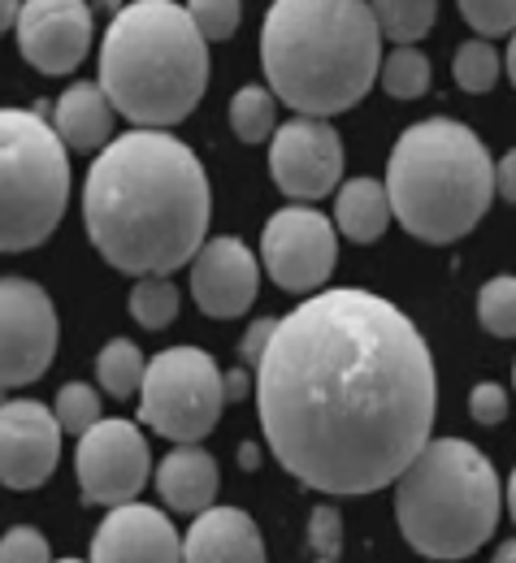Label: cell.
<instances>
[{
    "label": "cell",
    "instance_id": "43",
    "mask_svg": "<svg viewBox=\"0 0 516 563\" xmlns=\"http://www.w3.org/2000/svg\"><path fill=\"white\" fill-rule=\"evenodd\" d=\"M513 382H516V364H513Z\"/></svg>",
    "mask_w": 516,
    "mask_h": 563
},
{
    "label": "cell",
    "instance_id": "35",
    "mask_svg": "<svg viewBox=\"0 0 516 563\" xmlns=\"http://www.w3.org/2000/svg\"><path fill=\"white\" fill-rule=\"evenodd\" d=\"M495 178H499V196L516 205V152H508L499 165H495Z\"/></svg>",
    "mask_w": 516,
    "mask_h": 563
},
{
    "label": "cell",
    "instance_id": "39",
    "mask_svg": "<svg viewBox=\"0 0 516 563\" xmlns=\"http://www.w3.org/2000/svg\"><path fill=\"white\" fill-rule=\"evenodd\" d=\"M504 66H508V78H513V87H516V31H513V44H508V62H504Z\"/></svg>",
    "mask_w": 516,
    "mask_h": 563
},
{
    "label": "cell",
    "instance_id": "38",
    "mask_svg": "<svg viewBox=\"0 0 516 563\" xmlns=\"http://www.w3.org/2000/svg\"><path fill=\"white\" fill-rule=\"evenodd\" d=\"M495 560H499V563H516V538H513V542H504V547L495 551Z\"/></svg>",
    "mask_w": 516,
    "mask_h": 563
},
{
    "label": "cell",
    "instance_id": "27",
    "mask_svg": "<svg viewBox=\"0 0 516 563\" xmlns=\"http://www.w3.org/2000/svg\"><path fill=\"white\" fill-rule=\"evenodd\" d=\"M477 321L495 339H516V278H491L477 290Z\"/></svg>",
    "mask_w": 516,
    "mask_h": 563
},
{
    "label": "cell",
    "instance_id": "1",
    "mask_svg": "<svg viewBox=\"0 0 516 563\" xmlns=\"http://www.w3.org/2000/svg\"><path fill=\"white\" fill-rule=\"evenodd\" d=\"M256 408L274 460L321 494H373L421 455L439 408L417 325L369 290L292 308L256 364Z\"/></svg>",
    "mask_w": 516,
    "mask_h": 563
},
{
    "label": "cell",
    "instance_id": "5",
    "mask_svg": "<svg viewBox=\"0 0 516 563\" xmlns=\"http://www.w3.org/2000/svg\"><path fill=\"white\" fill-rule=\"evenodd\" d=\"M495 165L486 143L451 118L408 126L386 161L395 221L421 243L464 239L495 200Z\"/></svg>",
    "mask_w": 516,
    "mask_h": 563
},
{
    "label": "cell",
    "instance_id": "11",
    "mask_svg": "<svg viewBox=\"0 0 516 563\" xmlns=\"http://www.w3.org/2000/svg\"><path fill=\"white\" fill-rule=\"evenodd\" d=\"M74 473H78L83 503H96V507L131 503L147 486V473H152L144 433L131 421L91 424L78 438Z\"/></svg>",
    "mask_w": 516,
    "mask_h": 563
},
{
    "label": "cell",
    "instance_id": "22",
    "mask_svg": "<svg viewBox=\"0 0 516 563\" xmlns=\"http://www.w3.org/2000/svg\"><path fill=\"white\" fill-rule=\"evenodd\" d=\"M96 377H100V390H105V395H113V399H131V395L144 390L147 360L135 343L113 339V343H105V352L96 355Z\"/></svg>",
    "mask_w": 516,
    "mask_h": 563
},
{
    "label": "cell",
    "instance_id": "19",
    "mask_svg": "<svg viewBox=\"0 0 516 563\" xmlns=\"http://www.w3.org/2000/svg\"><path fill=\"white\" fill-rule=\"evenodd\" d=\"M53 126L62 131V140L70 143L74 152H96L109 147L113 135V100L100 82H74L70 91L57 100Z\"/></svg>",
    "mask_w": 516,
    "mask_h": 563
},
{
    "label": "cell",
    "instance_id": "30",
    "mask_svg": "<svg viewBox=\"0 0 516 563\" xmlns=\"http://www.w3.org/2000/svg\"><path fill=\"white\" fill-rule=\"evenodd\" d=\"M455 4H460L464 22L486 40L516 31V0H455Z\"/></svg>",
    "mask_w": 516,
    "mask_h": 563
},
{
    "label": "cell",
    "instance_id": "24",
    "mask_svg": "<svg viewBox=\"0 0 516 563\" xmlns=\"http://www.w3.org/2000/svg\"><path fill=\"white\" fill-rule=\"evenodd\" d=\"M131 317H135L144 330H165V325L178 317V286L165 278V274L140 278L135 290H131Z\"/></svg>",
    "mask_w": 516,
    "mask_h": 563
},
{
    "label": "cell",
    "instance_id": "18",
    "mask_svg": "<svg viewBox=\"0 0 516 563\" xmlns=\"http://www.w3.org/2000/svg\"><path fill=\"white\" fill-rule=\"evenodd\" d=\"M156 494L169 511L200 516L218 498V460L196 442H178V451L156 464Z\"/></svg>",
    "mask_w": 516,
    "mask_h": 563
},
{
    "label": "cell",
    "instance_id": "3",
    "mask_svg": "<svg viewBox=\"0 0 516 563\" xmlns=\"http://www.w3.org/2000/svg\"><path fill=\"white\" fill-rule=\"evenodd\" d=\"M261 66L274 96L295 113H348L382 74V26L373 4L274 0L261 26Z\"/></svg>",
    "mask_w": 516,
    "mask_h": 563
},
{
    "label": "cell",
    "instance_id": "34",
    "mask_svg": "<svg viewBox=\"0 0 516 563\" xmlns=\"http://www.w3.org/2000/svg\"><path fill=\"white\" fill-rule=\"evenodd\" d=\"M274 330H278V321H274V317L252 321V325H248V334H243V343H239V355H243L248 364H261V355H265V347H270Z\"/></svg>",
    "mask_w": 516,
    "mask_h": 563
},
{
    "label": "cell",
    "instance_id": "37",
    "mask_svg": "<svg viewBox=\"0 0 516 563\" xmlns=\"http://www.w3.org/2000/svg\"><path fill=\"white\" fill-rule=\"evenodd\" d=\"M22 4H26V0H0V26H4V31H13V26H18Z\"/></svg>",
    "mask_w": 516,
    "mask_h": 563
},
{
    "label": "cell",
    "instance_id": "29",
    "mask_svg": "<svg viewBox=\"0 0 516 563\" xmlns=\"http://www.w3.org/2000/svg\"><path fill=\"white\" fill-rule=\"evenodd\" d=\"M187 9H191L196 26L205 31L209 44H226L243 18V0H187Z\"/></svg>",
    "mask_w": 516,
    "mask_h": 563
},
{
    "label": "cell",
    "instance_id": "40",
    "mask_svg": "<svg viewBox=\"0 0 516 563\" xmlns=\"http://www.w3.org/2000/svg\"><path fill=\"white\" fill-rule=\"evenodd\" d=\"M508 516L516 520V468H513V477H508Z\"/></svg>",
    "mask_w": 516,
    "mask_h": 563
},
{
    "label": "cell",
    "instance_id": "16",
    "mask_svg": "<svg viewBox=\"0 0 516 563\" xmlns=\"http://www.w3.org/2000/svg\"><path fill=\"white\" fill-rule=\"evenodd\" d=\"M91 560L100 563H127V560H140V563H169V560H183V538L174 533L169 516L147 507V503H118L105 525L96 529L91 538Z\"/></svg>",
    "mask_w": 516,
    "mask_h": 563
},
{
    "label": "cell",
    "instance_id": "28",
    "mask_svg": "<svg viewBox=\"0 0 516 563\" xmlns=\"http://www.w3.org/2000/svg\"><path fill=\"white\" fill-rule=\"evenodd\" d=\"M53 412H57V421L66 433L74 438H83L91 424H100V395L91 390V386H83V382H70V386H62L57 390V404H53Z\"/></svg>",
    "mask_w": 516,
    "mask_h": 563
},
{
    "label": "cell",
    "instance_id": "13",
    "mask_svg": "<svg viewBox=\"0 0 516 563\" xmlns=\"http://www.w3.org/2000/svg\"><path fill=\"white\" fill-rule=\"evenodd\" d=\"M62 421L35 399H9L0 408V477L9 490H35L62 460Z\"/></svg>",
    "mask_w": 516,
    "mask_h": 563
},
{
    "label": "cell",
    "instance_id": "17",
    "mask_svg": "<svg viewBox=\"0 0 516 563\" xmlns=\"http://www.w3.org/2000/svg\"><path fill=\"white\" fill-rule=\"evenodd\" d=\"M183 560H191V563H218V560L261 563L265 560V542H261L256 525L248 520V511H239V507H205V511L196 516V525L187 529Z\"/></svg>",
    "mask_w": 516,
    "mask_h": 563
},
{
    "label": "cell",
    "instance_id": "14",
    "mask_svg": "<svg viewBox=\"0 0 516 563\" xmlns=\"http://www.w3.org/2000/svg\"><path fill=\"white\" fill-rule=\"evenodd\" d=\"M18 48L40 74H70L91 48L87 0H26L18 13Z\"/></svg>",
    "mask_w": 516,
    "mask_h": 563
},
{
    "label": "cell",
    "instance_id": "41",
    "mask_svg": "<svg viewBox=\"0 0 516 563\" xmlns=\"http://www.w3.org/2000/svg\"><path fill=\"white\" fill-rule=\"evenodd\" d=\"M239 460H243V468H252V464H256V446H252V442H248V446H243V455H239Z\"/></svg>",
    "mask_w": 516,
    "mask_h": 563
},
{
    "label": "cell",
    "instance_id": "12",
    "mask_svg": "<svg viewBox=\"0 0 516 563\" xmlns=\"http://www.w3.org/2000/svg\"><path fill=\"white\" fill-rule=\"evenodd\" d=\"M270 174L287 200H321L343 178V143L326 118L299 113L270 140Z\"/></svg>",
    "mask_w": 516,
    "mask_h": 563
},
{
    "label": "cell",
    "instance_id": "7",
    "mask_svg": "<svg viewBox=\"0 0 516 563\" xmlns=\"http://www.w3.org/2000/svg\"><path fill=\"white\" fill-rule=\"evenodd\" d=\"M57 126L40 113L4 109L0 113V247L31 252L40 247L70 200V161Z\"/></svg>",
    "mask_w": 516,
    "mask_h": 563
},
{
    "label": "cell",
    "instance_id": "33",
    "mask_svg": "<svg viewBox=\"0 0 516 563\" xmlns=\"http://www.w3.org/2000/svg\"><path fill=\"white\" fill-rule=\"evenodd\" d=\"M469 412H473V421L477 424H499L504 417H508V395H504V386H495V382L473 386V395H469Z\"/></svg>",
    "mask_w": 516,
    "mask_h": 563
},
{
    "label": "cell",
    "instance_id": "4",
    "mask_svg": "<svg viewBox=\"0 0 516 563\" xmlns=\"http://www.w3.org/2000/svg\"><path fill=\"white\" fill-rule=\"evenodd\" d=\"M100 87L135 126H178L209 87V40L191 9L135 0L113 13L100 44Z\"/></svg>",
    "mask_w": 516,
    "mask_h": 563
},
{
    "label": "cell",
    "instance_id": "42",
    "mask_svg": "<svg viewBox=\"0 0 516 563\" xmlns=\"http://www.w3.org/2000/svg\"><path fill=\"white\" fill-rule=\"evenodd\" d=\"M100 4H105V9H113V13H118V4H122V0H100Z\"/></svg>",
    "mask_w": 516,
    "mask_h": 563
},
{
    "label": "cell",
    "instance_id": "26",
    "mask_svg": "<svg viewBox=\"0 0 516 563\" xmlns=\"http://www.w3.org/2000/svg\"><path fill=\"white\" fill-rule=\"evenodd\" d=\"M451 78H455V87H464V91H473V96H482V91L495 87V78H499V53L486 44V35L455 48Z\"/></svg>",
    "mask_w": 516,
    "mask_h": 563
},
{
    "label": "cell",
    "instance_id": "31",
    "mask_svg": "<svg viewBox=\"0 0 516 563\" xmlns=\"http://www.w3.org/2000/svg\"><path fill=\"white\" fill-rule=\"evenodd\" d=\"M308 551L312 560H339L343 555V520L334 507H317L308 520Z\"/></svg>",
    "mask_w": 516,
    "mask_h": 563
},
{
    "label": "cell",
    "instance_id": "36",
    "mask_svg": "<svg viewBox=\"0 0 516 563\" xmlns=\"http://www.w3.org/2000/svg\"><path fill=\"white\" fill-rule=\"evenodd\" d=\"M243 395H252V382H248V373H226V399H243Z\"/></svg>",
    "mask_w": 516,
    "mask_h": 563
},
{
    "label": "cell",
    "instance_id": "8",
    "mask_svg": "<svg viewBox=\"0 0 516 563\" xmlns=\"http://www.w3.org/2000/svg\"><path fill=\"white\" fill-rule=\"evenodd\" d=\"M226 408V373L200 347H169L152 355L140 390V417L169 442H200Z\"/></svg>",
    "mask_w": 516,
    "mask_h": 563
},
{
    "label": "cell",
    "instance_id": "32",
    "mask_svg": "<svg viewBox=\"0 0 516 563\" xmlns=\"http://www.w3.org/2000/svg\"><path fill=\"white\" fill-rule=\"evenodd\" d=\"M0 560L4 563H18V560H53V547H48V538L40 533V529H31V525H18V529H9L4 533V542H0Z\"/></svg>",
    "mask_w": 516,
    "mask_h": 563
},
{
    "label": "cell",
    "instance_id": "21",
    "mask_svg": "<svg viewBox=\"0 0 516 563\" xmlns=\"http://www.w3.org/2000/svg\"><path fill=\"white\" fill-rule=\"evenodd\" d=\"M230 131L243 143L274 140V131H278V96H274V87H256V82L239 87L234 100H230Z\"/></svg>",
    "mask_w": 516,
    "mask_h": 563
},
{
    "label": "cell",
    "instance_id": "23",
    "mask_svg": "<svg viewBox=\"0 0 516 563\" xmlns=\"http://www.w3.org/2000/svg\"><path fill=\"white\" fill-rule=\"evenodd\" d=\"M369 4H373L382 35L395 44H417L421 35H430L435 13H439V0H369Z\"/></svg>",
    "mask_w": 516,
    "mask_h": 563
},
{
    "label": "cell",
    "instance_id": "25",
    "mask_svg": "<svg viewBox=\"0 0 516 563\" xmlns=\"http://www.w3.org/2000/svg\"><path fill=\"white\" fill-rule=\"evenodd\" d=\"M382 87H386V96H395V100H417V96H426L430 91V62L413 48V44H399L386 62H382Z\"/></svg>",
    "mask_w": 516,
    "mask_h": 563
},
{
    "label": "cell",
    "instance_id": "9",
    "mask_svg": "<svg viewBox=\"0 0 516 563\" xmlns=\"http://www.w3.org/2000/svg\"><path fill=\"white\" fill-rule=\"evenodd\" d=\"M57 308L44 286L26 278L0 282V382L26 386L57 355Z\"/></svg>",
    "mask_w": 516,
    "mask_h": 563
},
{
    "label": "cell",
    "instance_id": "2",
    "mask_svg": "<svg viewBox=\"0 0 516 563\" xmlns=\"http://www.w3.org/2000/svg\"><path fill=\"white\" fill-rule=\"evenodd\" d=\"M83 221L118 274H174L209 243V178L165 126H135L100 147L83 187Z\"/></svg>",
    "mask_w": 516,
    "mask_h": 563
},
{
    "label": "cell",
    "instance_id": "6",
    "mask_svg": "<svg viewBox=\"0 0 516 563\" xmlns=\"http://www.w3.org/2000/svg\"><path fill=\"white\" fill-rule=\"evenodd\" d=\"M395 516L417 555L469 560L499 525V477L473 442H426L421 455L399 473Z\"/></svg>",
    "mask_w": 516,
    "mask_h": 563
},
{
    "label": "cell",
    "instance_id": "10",
    "mask_svg": "<svg viewBox=\"0 0 516 563\" xmlns=\"http://www.w3.org/2000/svg\"><path fill=\"white\" fill-rule=\"evenodd\" d=\"M334 221L317 209H283L265 221L261 234V265L265 274L292 295H312L330 278L339 261V239Z\"/></svg>",
    "mask_w": 516,
    "mask_h": 563
},
{
    "label": "cell",
    "instance_id": "15",
    "mask_svg": "<svg viewBox=\"0 0 516 563\" xmlns=\"http://www.w3.org/2000/svg\"><path fill=\"white\" fill-rule=\"evenodd\" d=\"M256 286H261L256 256L234 234L209 239L191 261V299L205 317H218V321L243 317L256 303Z\"/></svg>",
    "mask_w": 516,
    "mask_h": 563
},
{
    "label": "cell",
    "instance_id": "20",
    "mask_svg": "<svg viewBox=\"0 0 516 563\" xmlns=\"http://www.w3.org/2000/svg\"><path fill=\"white\" fill-rule=\"evenodd\" d=\"M391 217H395V209H391L386 183H377V178H352V183L339 187L334 225H339L343 239H352V243H377L386 234Z\"/></svg>",
    "mask_w": 516,
    "mask_h": 563
}]
</instances>
